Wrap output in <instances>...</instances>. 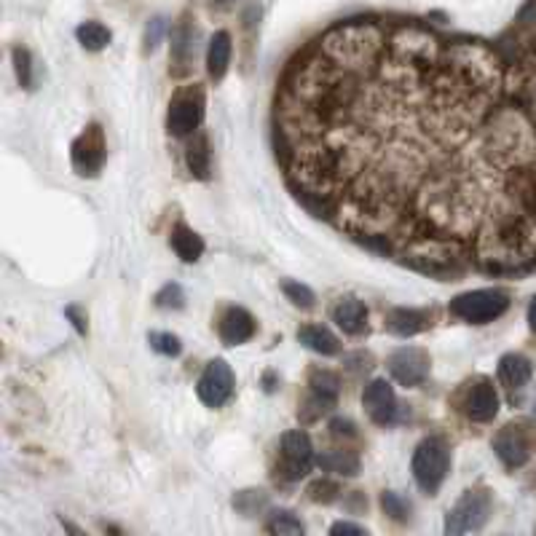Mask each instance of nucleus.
I'll use <instances>...</instances> for the list:
<instances>
[{"mask_svg": "<svg viewBox=\"0 0 536 536\" xmlns=\"http://www.w3.org/2000/svg\"><path fill=\"white\" fill-rule=\"evenodd\" d=\"M290 188L419 271L536 266V121L515 62L481 40L362 16L314 38L274 102Z\"/></svg>", "mask_w": 536, "mask_h": 536, "instance_id": "f257e3e1", "label": "nucleus"}, {"mask_svg": "<svg viewBox=\"0 0 536 536\" xmlns=\"http://www.w3.org/2000/svg\"><path fill=\"white\" fill-rule=\"evenodd\" d=\"M413 478L419 483V489L424 494H438L443 481L448 478L451 470V448L443 438H427L424 443H419V448L413 451V462H411Z\"/></svg>", "mask_w": 536, "mask_h": 536, "instance_id": "f03ea898", "label": "nucleus"}, {"mask_svg": "<svg viewBox=\"0 0 536 536\" xmlns=\"http://www.w3.org/2000/svg\"><path fill=\"white\" fill-rule=\"evenodd\" d=\"M451 314L462 322L470 325H486L499 319L507 309H510V295L505 290H472V293H462L451 301Z\"/></svg>", "mask_w": 536, "mask_h": 536, "instance_id": "7ed1b4c3", "label": "nucleus"}, {"mask_svg": "<svg viewBox=\"0 0 536 536\" xmlns=\"http://www.w3.org/2000/svg\"><path fill=\"white\" fill-rule=\"evenodd\" d=\"M317 464L314 456V446L311 438L303 430H293L282 435V446H279V464H277V475L287 483H295L301 478H306L311 472V467Z\"/></svg>", "mask_w": 536, "mask_h": 536, "instance_id": "20e7f679", "label": "nucleus"}, {"mask_svg": "<svg viewBox=\"0 0 536 536\" xmlns=\"http://www.w3.org/2000/svg\"><path fill=\"white\" fill-rule=\"evenodd\" d=\"M204 107H207V97H204V89L199 83L180 89L169 102V118H166L169 134H174V137L193 134L201 126Z\"/></svg>", "mask_w": 536, "mask_h": 536, "instance_id": "39448f33", "label": "nucleus"}, {"mask_svg": "<svg viewBox=\"0 0 536 536\" xmlns=\"http://www.w3.org/2000/svg\"><path fill=\"white\" fill-rule=\"evenodd\" d=\"M491 513V499L483 491H467L451 510L446 518V534L459 536L470 534V532H481L489 521Z\"/></svg>", "mask_w": 536, "mask_h": 536, "instance_id": "423d86ee", "label": "nucleus"}, {"mask_svg": "<svg viewBox=\"0 0 536 536\" xmlns=\"http://www.w3.org/2000/svg\"><path fill=\"white\" fill-rule=\"evenodd\" d=\"M105 156H107V145H105V132L99 123H89L81 137L72 142V169L81 174V177H97L102 164H105Z\"/></svg>", "mask_w": 536, "mask_h": 536, "instance_id": "0eeeda50", "label": "nucleus"}, {"mask_svg": "<svg viewBox=\"0 0 536 536\" xmlns=\"http://www.w3.org/2000/svg\"><path fill=\"white\" fill-rule=\"evenodd\" d=\"M196 392H199V400L204 405L223 408L231 400V395H234V373H231L228 362L225 360H212L204 368V373H201V379L196 384Z\"/></svg>", "mask_w": 536, "mask_h": 536, "instance_id": "6e6552de", "label": "nucleus"}, {"mask_svg": "<svg viewBox=\"0 0 536 536\" xmlns=\"http://www.w3.org/2000/svg\"><path fill=\"white\" fill-rule=\"evenodd\" d=\"M389 373L408 389L421 387L430 376V354L416 346H403L389 357Z\"/></svg>", "mask_w": 536, "mask_h": 536, "instance_id": "1a4fd4ad", "label": "nucleus"}, {"mask_svg": "<svg viewBox=\"0 0 536 536\" xmlns=\"http://www.w3.org/2000/svg\"><path fill=\"white\" fill-rule=\"evenodd\" d=\"M309 392H311V397H309L306 408H311V413L306 416V421H314L317 416H325L336 408L338 395H341V381L333 370L317 368L309 379Z\"/></svg>", "mask_w": 536, "mask_h": 536, "instance_id": "9d476101", "label": "nucleus"}, {"mask_svg": "<svg viewBox=\"0 0 536 536\" xmlns=\"http://www.w3.org/2000/svg\"><path fill=\"white\" fill-rule=\"evenodd\" d=\"M532 438H529V430L526 427H515V424H510V427H505L499 435H497V440H494V451H497V456L510 467V470H515V467H523L529 459H532Z\"/></svg>", "mask_w": 536, "mask_h": 536, "instance_id": "9b49d317", "label": "nucleus"}, {"mask_svg": "<svg viewBox=\"0 0 536 536\" xmlns=\"http://www.w3.org/2000/svg\"><path fill=\"white\" fill-rule=\"evenodd\" d=\"M362 405L368 411V416L376 421V424H392L395 416H397V395L392 389L389 381L384 379H376L365 387L362 392Z\"/></svg>", "mask_w": 536, "mask_h": 536, "instance_id": "f8f14e48", "label": "nucleus"}, {"mask_svg": "<svg viewBox=\"0 0 536 536\" xmlns=\"http://www.w3.org/2000/svg\"><path fill=\"white\" fill-rule=\"evenodd\" d=\"M464 411L472 421L478 424H486V421H494V416L499 413V392L497 387L489 381V379H481L470 395H467V403H464Z\"/></svg>", "mask_w": 536, "mask_h": 536, "instance_id": "ddd939ff", "label": "nucleus"}, {"mask_svg": "<svg viewBox=\"0 0 536 536\" xmlns=\"http://www.w3.org/2000/svg\"><path fill=\"white\" fill-rule=\"evenodd\" d=\"M220 338L223 344L228 346H239V344H247L252 336H255V319L250 311L234 306V309H225V314L220 317Z\"/></svg>", "mask_w": 536, "mask_h": 536, "instance_id": "4468645a", "label": "nucleus"}, {"mask_svg": "<svg viewBox=\"0 0 536 536\" xmlns=\"http://www.w3.org/2000/svg\"><path fill=\"white\" fill-rule=\"evenodd\" d=\"M196 59V30L185 21H180L172 32V62L174 75H185Z\"/></svg>", "mask_w": 536, "mask_h": 536, "instance_id": "2eb2a0df", "label": "nucleus"}, {"mask_svg": "<svg viewBox=\"0 0 536 536\" xmlns=\"http://www.w3.org/2000/svg\"><path fill=\"white\" fill-rule=\"evenodd\" d=\"M333 322L349 333V336H360L365 328H368V309L362 301L357 298H341L336 306H333Z\"/></svg>", "mask_w": 536, "mask_h": 536, "instance_id": "dca6fc26", "label": "nucleus"}, {"mask_svg": "<svg viewBox=\"0 0 536 536\" xmlns=\"http://www.w3.org/2000/svg\"><path fill=\"white\" fill-rule=\"evenodd\" d=\"M231 35L225 30H217L212 38H209V46H207V72L209 78L220 81L225 72H228V64H231Z\"/></svg>", "mask_w": 536, "mask_h": 536, "instance_id": "f3484780", "label": "nucleus"}, {"mask_svg": "<svg viewBox=\"0 0 536 536\" xmlns=\"http://www.w3.org/2000/svg\"><path fill=\"white\" fill-rule=\"evenodd\" d=\"M430 314L427 311H416V309H395L387 317V328L400 336V338H411L416 333H424L430 328Z\"/></svg>", "mask_w": 536, "mask_h": 536, "instance_id": "a211bd4d", "label": "nucleus"}, {"mask_svg": "<svg viewBox=\"0 0 536 536\" xmlns=\"http://www.w3.org/2000/svg\"><path fill=\"white\" fill-rule=\"evenodd\" d=\"M534 376V368L526 357L521 354H505L499 360V381L507 387V389H523Z\"/></svg>", "mask_w": 536, "mask_h": 536, "instance_id": "6ab92c4d", "label": "nucleus"}, {"mask_svg": "<svg viewBox=\"0 0 536 536\" xmlns=\"http://www.w3.org/2000/svg\"><path fill=\"white\" fill-rule=\"evenodd\" d=\"M298 338H301V344H303L306 349H311V352H317V354H322V357H333V354H338V349H341L338 338H336L328 328H322V325H306V328H301V330H298Z\"/></svg>", "mask_w": 536, "mask_h": 536, "instance_id": "aec40b11", "label": "nucleus"}, {"mask_svg": "<svg viewBox=\"0 0 536 536\" xmlns=\"http://www.w3.org/2000/svg\"><path fill=\"white\" fill-rule=\"evenodd\" d=\"M172 250L177 252L180 260L196 263L204 255V239L196 231H191L188 225H174V231H172Z\"/></svg>", "mask_w": 536, "mask_h": 536, "instance_id": "412c9836", "label": "nucleus"}, {"mask_svg": "<svg viewBox=\"0 0 536 536\" xmlns=\"http://www.w3.org/2000/svg\"><path fill=\"white\" fill-rule=\"evenodd\" d=\"M317 467L330 475L341 478H354L360 472V459L352 451H325L317 456Z\"/></svg>", "mask_w": 536, "mask_h": 536, "instance_id": "4be33fe9", "label": "nucleus"}, {"mask_svg": "<svg viewBox=\"0 0 536 536\" xmlns=\"http://www.w3.org/2000/svg\"><path fill=\"white\" fill-rule=\"evenodd\" d=\"M185 164H188L193 177H199V180L209 177V142H207L204 134L193 137V142H191V148L185 153Z\"/></svg>", "mask_w": 536, "mask_h": 536, "instance_id": "5701e85b", "label": "nucleus"}, {"mask_svg": "<svg viewBox=\"0 0 536 536\" xmlns=\"http://www.w3.org/2000/svg\"><path fill=\"white\" fill-rule=\"evenodd\" d=\"M75 38H78V43H81L83 48H89V51H102V48L110 46V40H113L110 30H107L105 24H99V21H83V24L75 30Z\"/></svg>", "mask_w": 536, "mask_h": 536, "instance_id": "b1692460", "label": "nucleus"}, {"mask_svg": "<svg viewBox=\"0 0 536 536\" xmlns=\"http://www.w3.org/2000/svg\"><path fill=\"white\" fill-rule=\"evenodd\" d=\"M268 532L279 536H298L303 534L306 529H303V523H301L293 513L282 510V513H274V515H271V521H268Z\"/></svg>", "mask_w": 536, "mask_h": 536, "instance_id": "393cba45", "label": "nucleus"}, {"mask_svg": "<svg viewBox=\"0 0 536 536\" xmlns=\"http://www.w3.org/2000/svg\"><path fill=\"white\" fill-rule=\"evenodd\" d=\"M150 346H153L158 354H164V357H177V354L183 352L180 338L172 336V333H150Z\"/></svg>", "mask_w": 536, "mask_h": 536, "instance_id": "a878e982", "label": "nucleus"}, {"mask_svg": "<svg viewBox=\"0 0 536 536\" xmlns=\"http://www.w3.org/2000/svg\"><path fill=\"white\" fill-rule=\"evenodd\" d=\"M381 507H384V513H387L389 518H395V521H405V518L411 515V505H408L400 494H392V491H387V494L381 497Z\"/></svg>", "mask_w": 536, "mask_h": 536, "instance_id": "bb28decb", "label": "nucleus"}, {"mask_svg": "<svg viewBox=\"0 0 536 536\" xmlns=\"http://www.w3.org/2000/svg\"><path fill=\"white\" fill-rule=\"evenodd\" d=\"M285 295L295 303V306H301V309H311L314 306V293L306 287V285H298V282H285Z\"/></svg>", "mask_w": 536, "mask_h": 536, "instance_id": "cd10ccee", "label": "nucleus"}, {"mask_svg": "<svg viewBox=\"0 0 536 536\" xmlns=\"http://www.w3.org/2000/svg\"><path fill=\"white\" fill-rule=\"evenodd\" d=\"M183 301H185V295H183L180 285H166V287L156 295V306H158V309H183Z\"/></svg>", "mask_w": 536, "mask_h": 536, "instance_id": "c85d7f7f", "label": "nucleus"}, {"mask_svg": "<svg viewBox=\"0 0 536 536\" xmlns=\"http://www.w3.org/2000/svg\"><path fill=\"white\" fill-rule=\"evenodd\" d=\"M13 62H16L19 83L30 89V83H32V75H30V54H27L24 48H13Z\"/></svg>", "mask_w": 536, "mask_h": 536, "instance_id": "c756f323", "label": "nucleus"}, {"mask_svg": "<svg viewBox=\"0 0 536 536\" xmlns=\"http://www.w3.org/2000/svg\"><path fill=\"white\" fill-rule=\"evenodd\" d=\"M164 19L161 16H156L150 24H148V30H145V51H153L158 43H161V35H164Z\"/></svg>", "mask_w": 536, "mask_h": 536, "instance_id": "7c9ffc66", "label": "nucleus"}, {"mask_svg": "<svg viewBox=\"0 0 536 536\" xmlns=\"http://www.w3.org/2000/svg\"><path fill=\"white\" fill-rule=\"evenodd\" d=\"M309 494H311L314 502H333L336 494H338V486H333V483H314L309 489Z\"/></svg>", "mask_w": 536, "mask_h": 536, "instance_id": "2f4dec72", "label": "nucleus"}, {"mask_svg": "<svg viewBox=\"0 0 536 536\" xmlns=\"http://www.w3.org/2000/svg\"><path fill=\"white\" fill-rule=\"evenodd\" d=\"M330 534L333 536H368V532H365L362 526H357V523L341 521V523H336V526L330 529Z\"/></svg>", "mask_w": 536, "mask_h": 536, "instance_id": "473e14b6", "label": "nucleus"}, {"mask_svg": "<svg viewBox=\"0 0 536 536\" xmlns=\"http://www.w3.org/2000/svg\"><path fill=\"white\" fill-rule=\"evenodd\" d=\"M330 432H333V438H354V435H357V432H354V424L346 421V419H333V421H330Z\"/></svg>", "mask_w": 536, "mask_h": 536, "instance_id": "72a5a7b5", "label": "nucleus"}, {"mask_svg": "<svg viewBox=\"0 0 536 536\" xmlns=\"http://www.w3.org/2000/svg\"><path fill=\"white\" fill-rule=\"evenodd\" d=\"M67 317H72V325L78 328V333H86V325H83V319L75 314V309H67Z\"/></svg>", "mask_w": 536, "mask_h": 536, "instance_id": "f704fd0d", "label": "nucleus"}, {"mask_svg": "<svg viewBox=\"0 0 536 536\" xmlns=\"http://www.w3.org/2000/svg\"><path fill=\"white\" fill-rule=\"evenodd\" d=\"M529 325H532V330L536 333V298L532 301V306H529Z\"/></svg>", "mask_w": 536, "mask_h": 536, "instance_id": "c9c22d12", "label": "nucleus"}, {"mask_svg": "<svg viewBox=\"0 0 536 536\" xmlns=\"http://www.w3.org/2000/svg\"><path fill=\"white\" fill-rule=\"evenodd\" d=\"M215 3H228V0H215Z\"/></svg>", "mask_w": 536, "mask_h": 536, "instance_id": "e433bc0d", "label": "nucleus"}]
</instances>
